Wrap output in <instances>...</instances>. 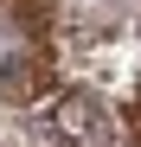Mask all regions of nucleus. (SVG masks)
Here are the masks:
<instances>
[{
	"instance_id": "obj_1",
	"label": "nucleus",
	"mask_w": 141,
	"mask_h": 147,
	"mask_svg": "<svg viewBox=\"0 0 141 147\" xmlns=\"http://www.w3.org/2000/svg\"><path fill=\"white\" fill-rule=\"evenodd\" d=\"M52 134H64L70 147H115V115L96 102V96L70 90L52 102Z\"/></svg>"
}]
</instances>
